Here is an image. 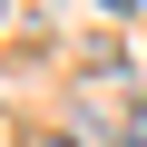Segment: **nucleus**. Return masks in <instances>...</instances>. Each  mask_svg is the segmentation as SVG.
I'll list each match as a JSON object with an SVG mask.
<instances>
[{"instance_id": "nucleus-1", "label": "nucleus", "mask_w": 147, "mask_h": 147, "mask_svg": "<svg viewBox=\"0 0 147 147\" xmlns=\"http://www.w3.org/2000/svg\"><path fill=\"white\" fill-rule=\"evenodd\" d=\"M127 147H147V118H127Z\"/></svg>"}, {"instance_id": "nucleus-2", "label": "nucleus", "mask_w": 147, "mask_h": 147, "mask_svg": "<svg viewBox=\"0 0 147 147\" xmlns=\"http://www.w3.org/2000/svg\"><path fill=\"white\" fill-rule=\"evenodd\" d=\"M108 10H137V0H108Z\"/></svg>"}, {"instance_id": "nucleus-3", "label": "nucleus", "mask_w": 147, "mask_h": 147, "mask_svg": "<svg viewBox=\"0 0 147 147\" xmlns=\"http://www.w3.org/2000/svg\"><path fill=\"white\" fill-rule=\"evenodd\" d=\"M39 147H69V137H39Z\"/></svg>"}, {"instance_id": "nucleus-4", "label": "nucleus", "mask_w": 147, "mask_h": 147, "mask_svg": "<svg viewBox=\"0 0 147 147\" xmlns=\"http://www.w3.org/2000/svg\"><path fill=\"white\" fill-rule=\"evenodd\" d=\"M0 10H10V0H0Z\"/></svg>"}]
</instances>
